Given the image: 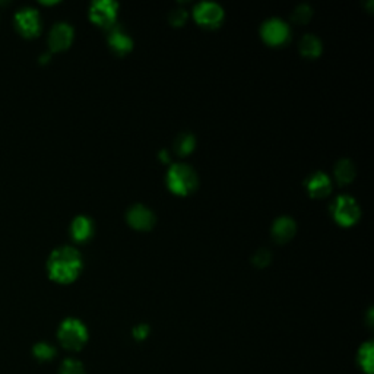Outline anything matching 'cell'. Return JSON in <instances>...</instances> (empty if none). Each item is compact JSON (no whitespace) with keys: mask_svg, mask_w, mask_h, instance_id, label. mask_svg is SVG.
I'll return each mask as SVG.
<instances>
[{"mask_svg":"<svg viewBox=\"0 0 374 374\" xmlns=\"http://www.w3.org/2000/svg\"><path fill=\"white\" fill-rule=\"evenodd\" d=\"M49 276L59 283H70L82 271L81 253L70 246H62L50 254L47 262Z\"/></svg>","mask_w":374,"mask_h":374,"instance_id":"obj_1","label":"cell"},{"mask_svg":"<svg viewBox=\"0 0 374 374\" xmlns=\"http://www.w3.org/2000/svg\"><path fill=\"white\" fill-rule=\"evenodd\" d=\"M167 186L173 193L186 196V194H190L198 189L199 178L187 164L178 162L173 164L167 173Z\"/></svg>","mask_w":374,"mask_h":374,"instance_id":"obj_2","label":"cell"},{"mask_svg":"<svg viewBox=\"0 0 374 374\" xmlns=\"http://www.w3.org/2000/svg\"><path fill=\"white\" fill-rule=\"evenodd\" d=\"M57 338L61 341L62 345L69 351H79L88 341V331L86 326L78 320L69 318L62 322L59 327Z\"/></svg>","mask_w":374,"mask_h":374,"instance_id":"obj_3","label":"cell"},{"mask_svg":"<svg viewBox=\"0 0 374 374\" xmlns=\"http://www.w3.org/2000/svg\"><path fill=\"white\" fill-rule=\"evenodd\" d=\"M331 214L339 226L351 227L358 219H360L361 211L354 198L347 196V194H341V196H338L332 202Z\"/></svg>","mask_w":374,"mask_h":374,"instance_id":"obj_4","label":"cell"},{"mask_svg":"<svg viewBox=\"0 0 374 374\" xmlns=\"http://www.w3.org/2000/svg\"><path fill=\"white\" fill-rule=\"evenodd\" d=\"M15 26L26 38L37 37L41 31V18L37 9L25 6L15 13Z\"/></svg>","mask_w":374,"mask_h":374,"instance_id":"obj_5","label":"cell"},{"mask_svg":"<svg viewBox=\"0 0 374 374\" xmlns=\"http://www.w3.org/2000/svg\"><path fill=\"white\" fill-rule=\"evenodd\" d=\"M118 5L113 0H98L93 2L89 8V18L100 26L113 28L117 18Z\"/></svg>","mask_w":374,"mask_h":374,"instance_id":"obj_6","label":"cell"},{"mask_svg":"<svg viewBox=\"0 0 374 374\" xmlns=\"http://www.w3.org/2000/svg\"><path fill=\"white\" fill-rule=\"evenodd\" d=\"M262 38L271 46H281L290 38V26L278 18H271L263 22L260 28Z\"/></svg>","mask_w":374,"mask_h":374,"instance_id":"obj_7","label":"cell"},{"mask_svg":"<svg viewBox=\"0 0 374 374\" xmlns=\"http://www.w3.org/2000/svg\"><path fill=\"white\" fill-rule=\"evenodd\" d=\"M193 17L205 28H217L224 20V9L215 2H201L194 6Z\"/></svg>","mask_w":374,"mask_h":374,"instance_id":"obj_8","label":"cell"},{"mask_svg":"<svg viewBox=\"0 0 374 374\" xmlns=\"http://www.w3.org/2000/svg\"><path fill=\"white\" fill-rule=\"evenodd\" d=\"M73 41V28L66 22H57L49 34V47L52 52H63Z\"/></svg>","mask_w":374,"mask_h":374,"instance_id":"obj_9","label":"cell"},{"mask_svg":"<svg viewBox=\"0 0 374 374\" xmlns=\"http://www.w3.org/2000/svg\"><path fill=\"white\" fill-rule=\"evenodd\" d=\"M127 222L134 230H151L155 224V215L151 209L143 205H133L127 211Z\"/></svg>","mask_w":374,"mask_h":374,"instance_id":"obj_10","label":"cell"},{"mask_svg":"<svg viewBox=\"0 0 374 374\" xmlns=\"http://www.w3.org/2000/svg\"><path fill=\"white\" fill-rule=\"evenodd\" d=\"M306 187H307V190L310 193V196L320 199V198H325V196H327L329 193H331L332 182H331V178H329L325 173L318 171V173L311 174L307 178Z\"/></svg>","mask_w":374,"mask_h":374,"instance_id":"obj_11","label":"cell"},{"mask_svg":"<svg viewBox=\"0 0 374 374\" xmlns=\"http://www.w3.org/2000/svg\"><path fill=\"white\" fill-rule=\"evenodd\" d=\"M295 222L290 217L278 218L272 226V237L276 243H287L295 234Z\"/></svg>","mask_w":374,"mask_h":374,"instance_id":"obj_12","label":"cell"},{"mask_svg":"<svg viewBox=\"0 0 374 374\" xmlns=\"http://www.w3.org/2000/svg\"><path fill=\"white\" fill-rule=\"evenodd\" d=\"M107 41H109V46L111 47V50L118 56H125L133 49L132 38L126 33H123L120 28L113 26L109 37H107Z\"/></svg>","mask_w":374,"mask_h":374,"instance_id":"obj_13","label":"cell"},{"mask_svg":"<svg viewBox=\"0 0 374 374\" xmlns=\"http://www.w3.org/2000/svg\"><path fill=\"white\" fill-rule=\"evenodd\" d=\"M70 233L75 242H86L88 238H91L93 233H94V224L93 219L88 218L85 215H79L72 221L70 226Z\"/></svg>","mask_w":374,"mask_h":374,"instance_id":"obj_14","label":"cell"},{"mask_svg":"<svg viewBox=\"0 0 374 374\" xmlns=\"http://www.w3.org/2000/svg\"><path fill=\"white\" fill-rule=\"evenodd\" d=\"M335 177L338 183L347 185L351 183L355 177V166L351 159H341L335 166Z\"/></svg>","mask_w":374,"mask_h":374,"instance_id":"obj_15","label":"cell"},{"mask_svg":"<svg viewBox=\"0 0 374 374\" xmlns=\"http://www.w3.org/2000/svg\"><path fill=\"white\" fill-rule=\"evenodd\" d=\"M358 366L367 374H373V366H374V348L371 342H366L358 350L357 355Z\"/></svg>","mask_w":374,"mask_h":374,"instance_id":"obj_16","label":"cell"},{"mask_svg":"<svg viewBox=\"0 0 374 374\" xmlns=\"http://www.w3.org/2000/svg\"><path fill=\"white\" fill-rule=\"evenodd\" d=\"M300 52L309 59H316L322 53V42L316 36L307 34L300 41Z\"/></svg>","mask_w":374,"mask_h":374,"instance_id":"obj_17","label":"cell"},{"mask_svg":"<svg viewBox=\"0 0 374 374\" xmlns=\"http://www.w3.org/2000/svg\"><path fill=\"white\" fill-rule=\"evenodd\" d=\"M194 146H196V139H194L192 133H187V132L178 134L174 141V151L182 157L189 155L194 149Z\"/></svg>","mask_w":374,"mask_h":374,"instance_id":"obj_18","label":"cell"},{"mask_svg":"<svg viewBox=\"0 0 374 374\" xmlns=\"http://www.w3.org/2000/svg\"><path fill=\"white\" fill-rule=\"evenodd\" d=\"M33 354L40 361H50L56 355V348L47 342H40L33 348Z\"/></svg>","mask_w":374,"mask_h":374,"instance_id":"obj_19","label":"cell"},{"mask_svg":"<svg viewBox=\"0 0 374 374\" xmlns=\"http://www.w3.org/2000/svg\"><path fill=\"white\" fill-rule=\"evenodd\" d=\"M311 15H313L311 8L309 5H306V3H303V5H298L294 9V12L291 15V18H293V21L295 24L303 25V24H307L311 20Z\"/></svg>","mask_w":374,"mask_h":374,"instance_id":"obj_20","label":"cell"},{"mask_svg":"<svg viewBox=\"0 0 374 374\" xmlns=\"http://www.w3.org/2000/svg\"><path fill=\"white\" fill-rule=\"evenodd\" d=\"M59 374H86V373L81 361L73 360V358H68V360L63 361Z\"/></svg>","mask_w":374,"mask_h":374,"instance_id":"obj_21","label":"cell"},{"mask_svg":"<svg viewBox=\"0 0 374 374\" xmlns=\"http://www.w3.org/2000/svg\"><path fill=\"white\" fill-rule=\"evenodd\" d=\"M187 20V12L182 8H176L170 12L169 15V21L174 26H182Z\"/></svg>","mask_w":374,"mask_h":374,"instance_id":"obj_22","label":"cell"},{"mask_svg":"<svg viewBox=\"0 0 374 374\" xmlns=\"http://www.w3.org/2000/svg\"><path fill=\"white\" fill-rule=\"evenodd\" d=\"M271 262V253H269L266 249H260L256 253H254L253 256V263L259 266V267H265L266 265H269Z\"/></svg>","mask_w":374,"mask_h":374,"instance_id":"obj_23","label":"cell"},{"mask_svg":"<svg viewBox=\"0 0 374 374\" xmlns=\"http://www.w3.org/2000/svg\"><path fill=\"white\" fill-rule=\"evenodd\" d=\"M148 335H149V326L145 323H141L133 329V338L137 341H143Z\"/></svg>","mask_w":374,"mask_h":374,"instance_id":"obj_24","label":"cell"},{"mask_svg":"<svg viewBox=\"0 0 374 374\" xmlns=\"http://www.w3.org/2000/svg\"><path fill=\"white\" fill-rule=\"evenodd\" d=\"M159 158H161V161H164V162H169V161H170V157H169V153H167V151H161V153H159Z\"/></svg>","mask_w":374,"mask_h":374,"instance_id":"obj_25","label":"cell"}]
</instances>
